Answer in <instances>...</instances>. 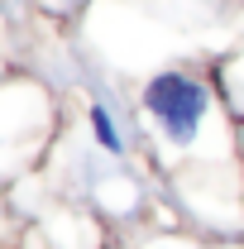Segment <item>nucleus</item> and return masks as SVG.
<instances>
[{
  "label": "nucleus",
  "instance_id": "obj_1",
  "mask_svg": "<svg viewBox=\"0 0 244 249\" xmlns=\"http://www.w3.org/2000/svg\"><path fill=\"white\" fill-rule=\"evenodd\" d=\"M144 110L163 124V134L173 144H192L206 110H211V91L187 72H158L144 87Z\"/></svg>",
  "mask_w": 244,
  "mask_h": 249
},
{
  "label": "nucleus",
  "instance_id": "obj_2",
  "mask_svg": "<svg viewBox=\"0 0 244 249\" xmlns=\"http://www.w3.org/2000/svg\"><path fill=\"white\" fill-rule=\"evenodd\" d=\"M91 129H96V144L105 149V154H120V129H115V120H110V110L105 106H91Z\"/></svg>",
  "mask_w": 244,
  "mask_h": 249
}]
</instances>
